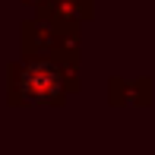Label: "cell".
Returning <instances> with one entry per match:
<instances>
[{"mask_svg":"<svg viewBox=\"0 0 155 155\" xmlns=\"http://www.w3.org/2000/svg\"><path fill=\"white\" fill-rule=\"evenodd\" d=\"M22 92L45 101V98H54L60 92V79H57V70H51L48 63H32L25 67L22 73Z\"/></svg>","mask_w":155,"mask_h":155,"instance_id":"cell-1","label":"cell"}]
</instances>
